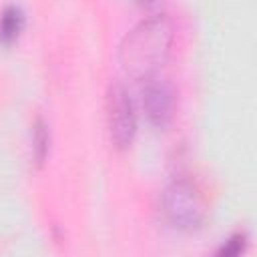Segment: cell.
Instances as JSON below:
<instances>
[{
    "label": "cell",
    "instance_id": "1",
    "mask_svg": "<svg viewBox=\"0 0 257 257\" xmlns=\"http://www.w3.org/2000/svg\"><path fill=\"white\" fill-rule=\"evenodd\" d=\"M173 44V26L167 16L153 14L141 20L122 40L118 60L122 70L137 80H147L165 64Z\"/></svg>",
    "mask_w": 257,
    "mask_h": 257
},
{
    "label": "cell",
    "instance_id": "2",
    "mask_svg": "<svg viewBox=\"0 0 257 257\" xmlns=\"http://www.w3.org/2000/svg\"><path fill=\"white\" fill-rule=\"evenodd\" d=\"M163 211L175 227L195 229L205 217V203L191 181L177 179L163 191Z\"/></svg>",
    "mask_w": 257,
    "mask_h": 257
},
{
    "label": "cell",
    "instance_id": "3",
    "mask_svg": "<svg viewBox=\"0 0 257 257\" xmlns=\"http://www.w3.org/2000/svg\"><path fill=\"white\" fill-rule=\"evenodd\" d=\"M106 122L110 141L118 149H126L135 137V110L126 88L112 82L106 92Z\"/></svg>",
    "mask_w": 257,
    "mask_h": 257
},
{
    "label": "cell",
    "instance_id": "4",
    "mask_svg": "<svg viewBox=\"0 0 257 257\" xmlns=\"http://www.w3.org/2000/svg\"><path fill=\"white\" fill-rule=\"evenodd\" d=\"M143 108L155 126H167L175 110V88L169 78L151 76L143 86Z\"/></svg>",
    "mask_w": 257,
    "mask_h": 257
},
{
    "label": "cell",
    "instance_id": "5",
    "mask_svg": "<svg viewBox=\"0 0 257 257\" xmlns=\"http://www.w3.org/2000/svg\"><path fill=\"white\" fill-rule=\"evenodd\" d=\"M22 22H24L22 10L18 6H14V4L6 6L2 10V14H0V40L10 42L12 38H16V34L22 28Z\"/></svg>",
    "mask_w": 257,
    "mask_h": 257
},
{
    "label": "cell",
    "instance_id": "6",
    "mask_svg": "<svg viewBox=\"0 0 257 257\" xmlns=\"http://www.w3.org/2000/svg\"><path fill=\"white\" fill-rule=\"evenodd\" d=\"M48 141H50L48 128H46L44 120L38 118L34 122V131H32V151H34V161L38 165H42L48 155Z\"/></svg>",
    "mask_w": 257,
    "mask_h": 257
},
{
    "label": "cell",
    "instance_id": "7",
    "mask_svg": "<svg viewBox=\"0 0 257 257\" xmlns=\"http://www.w3.org/2000/svg\"><path fill=\"white\" fill-rule=\"evenodd\" d=\"M243 247H245V235L237 233L229 241H225V245L219 249V253L215 257H239L243 253Z\"/></svg>",
    "mask_w": 257,
    "mask_h": 257
}]
</instances>
